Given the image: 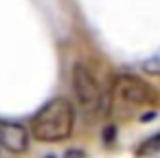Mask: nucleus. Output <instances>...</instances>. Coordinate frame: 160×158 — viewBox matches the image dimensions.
Segmentation results:
<instances>
[{"instance_id":"obj_1","label":"nucleus","mask_w":160,"mask_h":158,"mask_svg":"<svg viewBox=\"0 0 160 158\" xmlns=\"http://www.w3.org/2000/svg\"><path fill=\"white\" fill-rule=\"evenodd\" d=\"M156 101L158 92L145 79L136 75H118L108 94V112L112 116L127 119L149 105H156Z\"/></svg>"},{"instance_id":"obj_2","label":"nucleus","mask_w":160,"mask_h":158,"mask_svg":"<svg viewBox=\"0 0 160 158\" xmlns=\"http://www.w3.org/2000/svg\"><path fill=\"white\" fill-rule=\"evenodd\" d=\"M75 108L68 99H51L44 103L31 121V134L40 143H59L72 134Z\"/></svg>"},{"instance_id":"obj_3","label":"nucleus","mask_w":160,"mask_h":158,"mask_svg":"<svg viewBox=\"0 0 160 158\" xmlns=\"http://www.w3.org/2000/svg\"><path fill=\"white\" fill-rule=\"evenodd\" d=\"M72 90L75 97L83 110V114L94 116L103 110H108V99L105 92L101 88V84L97 81V77L92 75V70L86 64H75L72 68Z\"/></svg>"},{"instance_id":"obj_4","label":"nucleus","mask_w":160,"mask_h":158,"mask_svg":"<svg viewBox=\"0 0 160 158\" xmlns=\"http://www.w3.org/2000/svg\"><path fill=\"white\" fill-rule=\"evenodd\" d=\"M0 147H5L7 151L22 154L29 149V132L20 123L11 121H0Z\"/></svg>"},{"instance_id":"obj_5","label":"nucleus","mask_w":160,"mask_h":158,"mask_svg":"<svg viewBox=\"0 0 160 158\" xmlns=\"http://www.w3.org/2000/svg\"><path fill=\"white\" fill-rule=\"evenodd\" d=\"M158 151H160V132L153 134V136H149V138H145V140L136 147V156H140V158L153 156V154H158Z\"/></svg>"}]
</instances>
